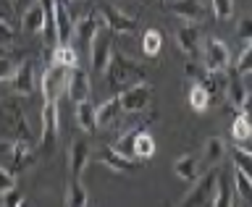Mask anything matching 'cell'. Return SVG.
Masks as SVG:
<instances>
[{"instance_id": "6da1fadb", "label": "cell", "mask_w": 252, "mask_h": 207, "mask_svg": "<svg viewBox=\"0 0 252 207\" xmlns=\"http://www.w3.org/2000/svg\"><path fill=\"white\" fill-rule=\"evenodd\" d=\"M105 79H108V84L113 87L116 92H124V89H129V87H137L142 82H147V74H145V68H142L137 60H131L129 55L113 50L110 63L105 68Z\"/></svg>"}, {"instance_id": "7a4b0ae2", "label": "cell", "mask_w": 252, "mask_h": 207, "mask_svg": "<svg viewBox=\"0 0 252 207\" xmlns=\"http://www.w3.org/2000/svg\"><path fill=\"white\" fill-rule=\"evenodd\" d=\"M0 129H3V134L8 137V142H16V139L34 142V134H32L29 121L24 118L21 108L16 105L13 100L0 102Z\"/></svg>"}, {"instance_id": "3957f363", "label": "cell", "mask_w": 252, "mask_h": 207, "mask_svg": "<svg viewBox=\"0 0 252 207\" xmlns=\"http://www.w3.org/2000/svg\"><path fill=\"white\" fill-rule=\"evenodd\" d=\"M216 186H218V171L208 168V173H200L197 184L181 200L179 207H213V202H216Z\"/></svg>"}, {"instance_id": "277c9868", "label": "cell", "mask_w": 252, "mask_h": 207, "mask_svg": "<svg viewBox=\"0 0 252 207\" xmlns=\"http://www.w3.org/2000/svg\"><path fill=\"white\" fill-rule=\"evenodd\" d=\"M118 152L134 157V160H150L155 155V139L147 131H129L118 139V145H113Z\"/></svg>"}, {"instance_id": "5b68a950", "label": "cell", "mask_w": 252, "mask_h": 207, "mask_svg": "<svg viewBox=\"0 0 252 207\" xmlns=\"http://www.w3.org/2000/svg\"><path fill=\"white\" fill-rule=\"evenodd\" d=\"M68 71L66 66H58V63H50L45 71H42V79H39V89H42V100H55L63 94L68 84Z\"/></svg>"}, {"instance_id": "8992f818", "label": "cell", "mask_w": 252, "mask_h": 207, "mask_svg": "<svg viewBox=\"0 0 252 207\" xmlns=\"http://www.w3.org/2000/svg\"><path fill=\"white\" fill-rule=\"evenodd\" d=\"M118 102H121L124 113H145L153 102V84L142 82L137 87H129V89L118 92Z\"/></svg>"}, {"instance_id": "52a82bcc", "label": "cell", "mask_w": 252, "mask_h": 207, "mask_svg": "<svg viewBox=\"0 0 252 207\" xmlns=\"http://www.w3.org/2000/svg\"><path fill=\"white\" fill-rule=\"evenodd\" d=\"M16 94H24V97H29V94L37 92L39 87V76H37V66L34 60H21L19 68H16V74L11 79Z\"/></svg>"}, {"instance_id": "ba28073f", "label": "cell", "mask_w": 252, "mask_h": 207, "mask_svg": "<svg viewBox=\"0 0 252 207\" xmlns=\"http://www.w3.org/2000/svg\"><path fill=\"white\" fill-rule=\"evenodd\" d=\"M228 60H231V55H228V47L220 42V39H208L202 47V66L208 71H226L228 68Z\"/></svg>"}, {"instance_id": "9c48e42d", "label": "cell", "mask_w": 252, "mask_h": 207, "mask_svg": "<svg viewBox=\"0 0 252 207\" xmlns=\"http://www.w3.org/2000/svg\"><path fill=\"white\" fill-rule=\"evenodd\" d=\"M71 37H74L71 5L63 0H55V45H71Z\"/></svg>"}, {"instance_id": "30bf717a", "label": "cell", "mask_w": 252, "mask_h": 207, "mask_svg": "<svg viewBox=\"0 0 252 207\" xmlns=\"http://www.w3.org/2000/svg\"><path fill=\"white\" fill-rule=\"evenodd\" d=\"M100 16H102V21H105V27L110 31H118V34H131V31H137V19L129 13H124V11H118L116 5H102Z\"/></svg>"}, {"instance_id": "8fae6325", "label": "cell", "mask_w": 252, "mask_h": 207, "mask_svg": "<svg viewBox=\"0 0 252 207\" xmlns=\"http://www.w3.org/2000/svg\"><path fill=\"white\" fill-rule=\"evenodd\" d=\"M90 50H92V71H94V74H102V76H105V68H108V63H110V55H113V42H110V37H108L102 29L97 31V37L92 39Z\"/></svg>"}, {"instance_id": "7c38bea8", "label": "cell", "mask_w": 252, "mask_h": 207, "mask_svg": "<svg viewBox=\"0 0 252 207\" xmlns=\"http://www.w3.org/2000/svg\"><path fill=\"white\" fill-rule=\"evenodd\" d=\"M90 89H92V84H90V74H87L84 68H71L68 71V84H66V94H68V100L74 102V105H79V102H84V100H90Z\"/></svg>"}, {"instance_id": "4fadbf2b", "label": "cell", "mask_w": 252, "mask_h": 207, "mask_svg": "<svg viewBox=\"0 0 252 207\" xmlns=\"http://www.w3.org/2000/svg\"><path fill=\"white\" fill-rule=\"evenodd\" d=\"M97 160L105 165V168L116 171V173H131V171L139 168V160H134V157L118 152L116 147H102L97 152Z\"/></svg>"}, {"instance_id": "5bb4252c", "label": "cell", "mask_w": 252, "mask_h": 207, "mask_svg": "<svg viewBox=\"0 0 252 207\" xmlns=\"http://www.w3.org/2000/svg\"><path fill=\"white\" fill-rule=\"evenodd\" d=\"M102 29V16L100 11H90L82 19H74V34L82 45H92V39L97 37V31Z\"/></svg>"}, {"instance_id": "9a60e30c", "label": "cell", "mask_w": 252, "mask_h": 207, "mask_svg": "<svg viewBox=\"0 0 252 207\" xmlns=\"http://www.w3.org/2000/svg\"><path fill=\"white\" fill-rule=\"evenodd\" d=\"M165 8H168L173 16H179L181 21H187V24H197V21L205 19V5L200 3V0H168Z\"/></svg>"}, {"instance_id": "2e32d148", "label": "cell", "mask_w": 252, "mask_h": 207, "mask_svg": "<svg viewBox=\"0 0 252 207\" xmlns=\"http://www.w3.org/2000/svg\"><path fill=\"white\" fill-rule=\"evenodd\" d=\"M90 142L84 137H76L71 142V155H68V168H71V178H82V173L87 168V163H90Z\"/></svg>"}, {"instance_id": "e0dca14e", "label": "cell", "mask_w": 252, "mask_h": 207, "mask_svg": "<svg viewBox=\"0 0 252 207\" xmlns=\"http://www.w3.org/2000/svg\"><path fill=\"white\" fill-rule=\"evenodd\" d=\"M234 205H236L234 173L218 171V186H216V202H213V207H234Z\"/></svg>"}, {"instance_id": "ac0fdd59", "label": "cell", "mask_w": 252, "mask_h": 207, "mask_svg": "<svg viewBox=\"0 0 252 207\" xmlns=\"http://www.w3.org/2000/svg\"><path fill=\"white\" fill-rule=\"evenodd\" d=\"M226 157V142L220 137H210L208 142H205V149L200 155V163L202 168H216V165Z\"/></svg>"}, {"instance_id": "d6986e66", "label": "cell", "mask_w": 252, "mask_h": 207, "mask_svg": "<svg viewBox=\"0 0 252 207\" xmlns=\"http://www.w3.org/2000/svg\"><path fill=\"white\" fill-rule=\"evenodd\" d=\"M173 171L181 181H197L202 173V163H200V155H181L176 163H173Z\"/></svg>"}, {"instance_id": "ffe728a7", "label": "cell", "mask_w": 252, "mask_h": 207, "mask_svg": "<svg viewBox=\"0 0 252 207\" xmlns=\"http://www.w3.org/2000/svg\"><path fill=\"white\" fill-rule=\"evenodd\" d=\"M176 45L181 53L187 55H194L197 47H200V29L194 27V24H187V27H181L176 31Z\"/></svg>"}, {"instance_id": "44dd1931", "label": "cell", "mask_w": 252, "mask_h": 207, "mask_svg": "<svg viewBox=\"0 0 252 207\" xmlns=\"http://www.w3.org/2000/svg\"><path fill=\"white\" fill-rule=\"evenodd\" d=\"M76 123L82 126L87 134L97 131V105H92L90 100L79 102L76 105Z\"/></svg>"}, {"instance_id": "7402d4cb", "label": "cell", "mask_w": 252, "mask_h": 207, "mask_svg": "<svg viewBox=\"0 0 252 207\" xmlns=\"http://www.w3.org/2000/svg\"><path fill=\"white\" fill-rule=\"evenodd\" d=\"M121 116L124 110H121V102H118V94L105 100L102 105H97V126H113Z\"/></svg>"}, {"instance_id": "603a6c76", "label": "cell", "mask_w": 252, "mask_h": 207, "mask_svg": "<svg viewBox=\"0 0 252 207\" xmlns=\"http://www.w3.org/2000/svg\"><path fill=\"white\" fill-rule=\"evenodd\" d=\"M24 29L27 31H42L45 27V5L39 3V0H34L27 11H24Z\"/></svg>"}, {"instance_id": "cb8c5ba5", "label": "cell", "mask_w": 252, "mask_h": 207, "mask_svg": "<svg viewBox=\"0 0 252 207\" xmlns=\"http://www.w3.org/2000/svg\"><path fill=\"white\" fill-rule=\"evenodd\" d=\"M247 87H244V82H242V76L239 74H231L228 76V82H226V97L231 100V105L239 110L242 108V102H244V97H247Z\"/></svg>"}, {"instance_id": "d4e9b609", "label": "cell", "mask_w": 252, "mask_h": 207, "mask_svg": "<svg viewBox=\"0 0 252 207\" xmlns=\"http://www.w3.org/2000/svg\"><path fill=\"white\" fill-rule=\"evenodd\" d=\"M53 63H58V66H66V68H76V66H79V53H76L71 45H55V50H53Z\"/></svg>"}, {"instance_id": "484cf974", "label": "cell", "mask_w": 252, "mask_h": 207, "mask_svg": "<svg viewBox=\"0 0 252 207\" xmlns=\"http://www.w3.org/2000/svg\"><path fill=\"white\" fill-rule=\"evenodd\" d=\"M189 108H192L194 113H202V110L210 108V94H208V89H205L202 84L189 87Z\"/></svg>"}, {"instance_id": "4316f807", "label": "cell", "mask_w": 252, "mask_h": 207, "mask_svg": "<svg viewBox=\"0 0 252 207\" xmlns=\"http://www.w3.org/2000/svg\"><path fill=\"white\" fill-rule=\"evenodd\" d=\"M163 47V34L158 29H147L145 34H142V53L147 55V58H155L158 53H160Z\"/></svg>"}, {"instance_id": "83f0119b", "label": "cell", "mask_w": 252, "mask_h": 207, "mask_svg": "<svg viewBox=\"0 0 252 207\" xmlns=\"http://www.w3.org/2000/svg\"><path fill=\"white\" fill-rule=\"evenodd\" d=\"M66 207H87V189L79 178H71V184H68Z\"/></svg>"}, {"instance_id": "f1b7e54d", "label": "cell", "mask_w": 252, "mask_h": 207, "mask_svg": "<svg viewBox=\"0 0 252 207\" xmlns=\"http://www.w3.org/2000/svg\"><path fill=\"white\" fill-rule=\"evenodd\" d=\"M231 160L236 171H242L247 178H252V152H247L244 147H231Z\"/></svg>"}, {"instance_id": "f546056e", "label": "cell", "mask_w": 252, "mask_h": 207, "mask_svg": "<svg viewBox=\"0 0 252 207\" xmlns=\"http://www.w3.org/2000/svg\"><path fill=\"white\" fill-rule=\"evenodd\" d=\"M234 189H236V197H239V200L252 205V178H247L242 171H234Z\"/></svg>"}, {"instance_id": "4dcf8cb0", "label": "cell", "mask_w": 252, "mask_h": 207, "mask_svg": "<svg viewBox=\"0 0 252 207\" xmlns=\"http://www.w3.org/2000/svg\"><path fill=\"white\" fill-rule=\"evenodd\" d=\"M210 11L218 21H226L234 16V0H210Z\"/></svg>"}, {"instance_id": "1f68e13d", "label": "cell", "mask_w": 252, "mask_h": 207, "mask_svg": "<svg viewBox=\"0 0 252 207\" xmlns=\"http://www.w3.org/2000/svg\"><path fill=\"white\" fill-rule=\"evenodd\" d=\"M184 74H187V79H192V84H202L205 76H208V68H205L202 63H197V60H189L184 66Z\"/></svg>"}, {"instance_id": "d6a6232c", "label": "cell", "mask_w": 252, "mask_h": 207, "mask_svg": "<svg viewBox=\"0 0 252 207\" xmlns=\"http://www.w3.org/2000/svg\"><path fill=\"white\" fill-rule=\"evenodd\" d=\"M236 74H239V76L252 74V42L244 47V53H242V58H239V66H236Z\"/></svg>"}, {"instance_id": "836d02e7", "label": "cell", "mask_w": 252, "mask_h": 207, "mask_svg": "<svg viewBox=\"0 0 252 207\" xmlns=\"http://www.w3.org/2000/svg\"><path fill=\"white\" fill-rule=\"evenodd\" d=\"M16 68H19V63H13L11 58H5V55H0V82H11Z\"/></svg>"}, {"instance_id": "e575fe53", "label": "cell", "mask_w": 252, "mask_h": 207, "mask_svg": "<svg viewBox=\"0 0 252 207\" xmlns=\"http://www.w3.org/2000/svg\"><path fill=\"white\" fill-rule=\"evenodd\" d=\"M16 189V173L8 168H0V194H8Z\"/></svg>"}, {"instance_id": "d590c367", "label": "cell", "mask_w": 252, "mask_h": 207, "mask_svg": "<svg viewBox=\"0 0 252 207\" xmlns=\"http://www.w3.org/2000/svg\"><path fill=\"white\" fill-rule=\"evenodd\" d=\"M13 39H16V29L11 27V21H0V47L13 45Z\"/></svg>"}, {"instance_id": "8d00e7d4", "label": "cell", "mask_w": 252, "mask_h": 207, "mask_svg": "<svg viewBox=\"0 0 252 207\" xmlns=\"http://www.w3.org/2000/svg\"><path fill=\"white\" fill-rule=\"evenodd\" d=\"M236 37L242 42H252V19H242L239 27H236Z\"/></svg>"}, {"instance_id": "74e56055", "label": "cell", "mask_w": 252, "mask_h": 207, "mask_svg": "<svg viewBox=\"0 0 252 207\" xmlns=\"http://www.w3.org/2000/svg\"><path fill=\"white\" fill-rule=\"evenodd\" d=\"M239 110L252 121V92H247V97H244V102H242V108H239Z\"/></svg>"}, {"instance_id": "f35d334b", "label": "cell", "mask_w": 252, "mask_h": 207, "mask_svg": "<svg viewBox=\"0 0 252 207\" xmlns=\"http://www.w3.org/2000/svg\"><path fill=\"white\" fill-rule=\"evenodd\" d=\"M63 3H68V5H74V3H79V0H63Z\"/></svg>"}, {"instance_id": "ab89813d", "label": "cell", "mask_w": 252, "mask_h": 207, "mask_svg": "<svg viewBox=\"0 0 252 207\" xmlns=\"http://www.w3.org/2000/svg\"><path fill=\"white\" fill-rule=\"evenodd\" d=\"M19 207H29V202H27V200H24V202H21V205H19Z\"/></svg>"}, {"instance_id": "60d3db41", "label": "cell", "mask_w": 252, "mask_h": 207, "mask_svg": "<svg viewBox=\"0 0 252 207\" xmlns=\"http://www.w3.org/2000/svg\"><path fill=\"white\" fill-rule=\"evenodd\" d=\"M242 207H252V205H247V202H244V205H242Z\"/></svg>"}, {"instance_id": "b9f144b4", "label": "cell", "mask_w": 252, "mask_h": 207, "mask_svg": "<svg viewBox=\"0 0 252 207\" xmlns=\"http://www.w3.org/2000/svg\"><path fill=\"white\" fill-rule=\"evenodd\" d=\"M13 3H16V0H13Z\"/></svg>"}]
</instances>
